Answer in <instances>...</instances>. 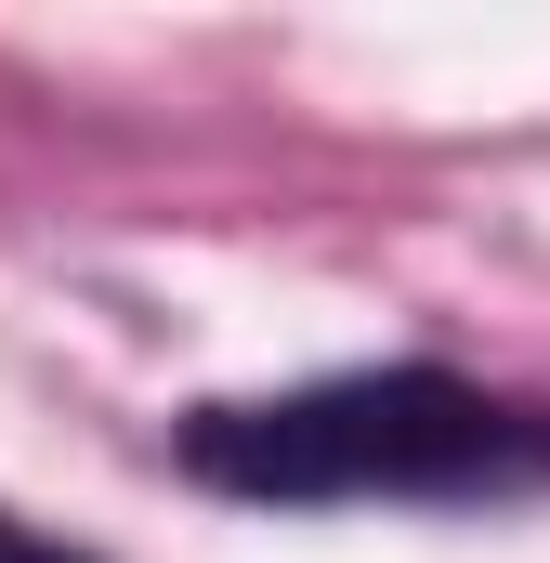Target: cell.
<instances>
[{
	"mask_svg": "<svg viewBox=\"0 0 550 563\" xmlns=\"http://www.w3.org/2000/svg\"><path fill=\"white\" fill-rule=\"evenodd\" d=\"M184 472L250 511H498L550 485V407L459 367H341L184 420Z\"/></svg>",
	"mask_w": 550,
	"mask_h": 563,
	"instance_id": "cell-1",
	"label": "cell"
},
{
	"mask_svg": "<svg viewBox=\"0 0 550 563\" xmlns=\"http://www.w3.org/2000/svg\"><path fill=\"white\" fill-rule=\"evenodd\" d=\"M0 563H92L79 538H53V525H26L13 498H0Z\"/></svg>",
	"mask_w": 550,
	"mask_h": 563,
	"instance_id": "cell-2",
	"label": "cell"
}]
</instances>
